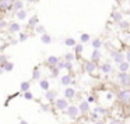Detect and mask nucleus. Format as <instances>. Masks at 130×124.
Wrapping results in <instances>:
<instances>
[{
    "label": "nucleus",
    "instance_id": "obj_42",
    "mask_svg": "<svg viewBox=\"0 0 130 124\" xmlns=\"http://www.w3.org/2000/svg\"><path fill=\"white\" fill-rule=\"evenodd\" d=\"M38 0H27V3H37Z\"/></svg>",
    "mask_w": 130,
    "mask_h": 124
},
{
    "label": "nucleus",
    "instance_id": "obj_43",
    "mask_svg": "<svg viewBox=\"0 0 130 124\" xmlns=\"http://www.w3.org/2000/svg\"><path fill=\"white\" fill-rule=\"evenodd\" d=\"M20 124H28V123H27L25 120H20Z\"/></svg>",
    "mask_w": 130,
    "mask_h": 124
},
{
    "label": "nucleus",
    "instance_id": "obj_21",
    "mask_svg": "<svg viewBox=\"0 0 130 124\" xmlns=\"http://www.w3.org/2000/svg\"><path fill=\"white\" fill-rule=\"evenodd\" d=\"M118 27H119L120 29H127V28L130 27V21H129V20H124V18H123L120 23H118Z\"/></svg>",
    "mask_w": 130,
    "mask_h": 124
},
{
    "label": "nucleus",
    "instance_id": "obj_16",
    "mask_svg": "<svg viewBox=\"0 0 130 124\" xmlns=\"http://www.w3.org/2000/svg\"><path fill=\"white\" fill-rule=\"evenodd\" d=\"M38 24H39V18H38V15H34V17H31L28 20V24H27V25L32 28V27H37Z\"/></svg>",
    "mask_w": 130,
    "mask_h": 124
},
{
    "label": "nucleus",
    "instance_id": "obj_40",
    "mask_svg": "<svg viewBox=\"0 0 130 124\" xmlns=\"http://www.w3.org/2000/svg\"><path fill=\"white\" fill-rule=\"evenodd\" d=\"M126 60L130 63V52H127V53H126Z\"/></svg>",
    "mask_w": 130,
    "mask_h": 124
},
{
    "label": "nucleus",
    "instance_id": "obj_28",
    "mask_svg": "<svg viewBox=\"0 0 130 124\" xmlns=\"http://www.w3.org/2000/svg\"><path fill=\"white\" fill-rule=\"evenodd\" d=\"M94 112L95 113H98V114H102V116H105L108 113V110L105 109V107H101V106H98V107H94Z\"/></svg>",
    "mask_w": 130,
    "mask_h": 124
},
{
    "label": "nucleus",
    "instance_id": "obj_46",
    "mask_svg": "<svg viewBox=\"0 0 130 124\" xmlns=\"http://www.w3.org/2000/svg\"><path fill=\"white\" fill-rule=\"evenodd\" d=\"M96 124H102V123H96Z\"/></svg>",
    "mask_w": 130,
    "mask_h": 124
},
{
    "label": "nucleus",
    "instance_id": "obj_22",
    "mask_svg": "<svg viewBox=\"0 0 130 124\" xmlns=\"http://www.w3.org/2000/svg\"><path fill=\"white\" fill-rule=\"evenodd\" d=\"M2 67H3L4 71H7V73H9V71H11L13 68H14V64H13L11 61H6V63H3V64H2Z\"/></svg>",
    "mask_w": 130,
    "mask_h": 124
},
{
    "label": "nucleus",
    "instance_id": "obj_32",
    "mask_svg": "<svg viewBox=\"0 0 130 124\" xmlns=\"http://www.w3.org/2000/svg\"><path fill=\"white\" fill-rule=\"evenodd\" d=\"M83 49H84V43H77V45L74 46V50H76V53H81Z\"/></svg>",
    "mask_w": 130,
    "mask_h": 124
},
{
    "label": "nucleus",
    "instance_id": "obj_20",
    "mask_svg": "<svg viewBox=\"0 0 130 124\" xmlns=\"http://www.w3.org/2000/svg\"><path fill=\"white\" fill-rule=\"evenodd\" d=\"M101 59V52L98 50V49H94V52H92V54H91V60L92 61H98V60Z\"/></svg>",
    "mask_w": 130,
    "mask_h": 124
},
{
    "label": "nucleus",
    "instance_id": "obj_37",
    "mask_svg": "<svg viewBox=\"0 0 130 124\" xmlns=\"http://www.w3.org/2000/svg\"><path fill=\"white\" fill-rule=\"evenodd\" d=\"M7 61V59H6V56H0V66L3 64V63H6Z\"/></svg>",
    "mask_w": 130,
    "mask_h": 124
},
{
    "label": "nucleus",
    "instance_id": "obj_10",
    "mask_svg": "<svg viewBox=\"0 0 130 124\" xmlns=\"http://www.w3.org/2000/svg\"><path fill=\"white\" fill-rule=\"evenodd\" d=\"M78 109H80V113H87L88 110H90V102L88 100H81Z\"/></svg>",
    "mask_w": 130,
    "mask_h": 124
},
{
    "label": "nucleus",
    "instance_id": "obj_2",
    "mask_svg": "<svg viewBox=\"0 0 130 124\" xmlns=\"http://www.w3.org/2000/svg\"><path fill=\"white\" fill-rule=\"evenodd\" d=\"M55 105H56V109L59 110H66L69 107V102H67V98H57L55 100Z\"/></svg>",
    "mask_w": 130,
    "mask_h": 124
},
{
    "label": "nucleus",
    "instance_id": "obj_33",
    "mask_svg": "<svg viewBox=\"0 0 130 124\" xmlns=\"http://www.w3.org/2000/svg\"><path fill=\"white\" fill-rule=\"evenodd\" d=\"M24 98H25L27 100H32V99H34V96H32V93L29 92V91H27V92H24Z\"/></svg>",
    "mask_w": 130,
    "mask_h": 124
},
{
    "label": "nucleus",
    "instance_id": "obj_1",
    "mask_svg": "<svg viewBox=\"0 0 130 124\" xmlns=\"http://www.w3.org/2000/svg\"><path fill=\"white\" fill-rule=\"evenodd\" d=\"M118 98H119V100H120L122 103H124V105L130 103V91H127V89L120 91L119 95H118Z\"/></svg>",
    "mask_w": 130,
    "mask_h": 124
},
{
    "label": "nucleus",
    "instance_id": "obj_30",
    "mask_svg": "<svg viewBox=\"0 0 130 124\" xmlns=\"http://www.w3.org/2000/svg\"><path fill=\"white\" fill-rule=\"evenodd\" d=\"M91 36L88 34H81L80 35V40H81V43H85V42H90Z\"/></svg>",
    "mask_w": 130,
    "mask_h": 124
},
{
    "label": "nucleus",
    "instance_id": "obj_9",
    "mask_svg": "<svg viewBox=\"0 0 130 124\" xmlns=\"http://www.w3.org/2000/svg\"><path fill=\"white\" fill-rule=\"evenodd\" d=\"M60 84L64 85V87L71 85V84H73V78H71V75H63L62 78H60Z\"/></svg>",
    "mask_w": 130,
    "mask_h": 124
},
{
    "label": "nucleus",
    "instance_id": "obj_14",
    "mask_svg": "<svg viewBox=\"0 0 130 124\" xmlns=\"http://www.w3.org/2000/svg\"><path fill=\"white\" fill-rule=\"evenodd\" d=\"M15 18H17V20H25L27 18V10L23 9V10L15 11Z\"/></svg>",
    "mask_w": 130,
    "mask_h": 124
},
{
    "label": "nucleus",
    "instance_id": "obj_26",
    "mask_svg": "<svg viewBox=\"0 0 130 124\" xmlns=\"http://www.w3.org/2000/svg\"><path fill=\"white\" fill-rule=\"evenodd\" d=\"M64 45L69 46V48H74L77 43H76V39H73V38H67V39L64 40Z\"/></svg>",
    "mask_w": 130,
    "mask_h": 124
},
{
    "label": "nucleus",
    "instance_id": "obj_47",
    "mask_svg": "<svg viewBox=\"0 0 130 124\" xmlns=\"http://www.w3.org/2000/svg\"><path fill=\"white\" fill-rule=\"evenodd\" d=\"M0 10H2V9H0Z\"/></svg>",
    "mask_w": 130,
    "mask_h": 124
},
{
    "label": "nucleus",
    "instance_id": "obj_3",
    "mask_svg": "<svg viewBox=\"0 0 130 124\" xmlns=\"http://www.w3.org/2000/svg\"><path fill=\"white\" fill-rule=\"evenodd\" d=\"M118 79L122 85H124V87H127V85L130 84V75L127 73H123V71H120V73L118 74Z\"/></svg>",
    "mask_w": 130,
    "mask_h": 124
},
{
    "label": "nucleus",
    "instance_id": "obj_4",
    "mask_svg": "<svg viewBox=\"0 0 130 124\" xmlns=\"http://www.w3.org/2000/svg\"><path fill=\"white\" fill-rule=\"evenodd\" d=\"M14 7V0H0V9L3 11H9Z\"/></svg>",
    "mask_w": 130,
    "mask_h": 124
},
{
    "label": "nucleus",
    "instance_id": "obj_17",
    "mask_svg": "<svg viewBox=\"0 0 130 124\" xmlns=\"http://www.w3.org/2000/svg\"><path fill=\"white\" fill-rule=\"evenodd\" d=\"M23 9H24V0H14V7H13V10L18 11V10H23Z\"/></svg>",
    "mask_w": 130,
    "mask_h": 124
},
{
    "label": "nucleus",
    "instance_id": "obj_6",
    "mask_svg": "<svg viewBox=\"0 0 130 124\" xmlns=\"http://www.w3.org/2000/svg\"><path fill=\"white\" fill-rule=\"evenodd\" d=\"M110 56L113 57V60H115L116 64H120V63L124 61V59H126V54L120 53V52H112V53H110Z\"/></svg>",
    "mask_w": 130,
    "mask_h": 124
},
{
    "label": "nucleus",
    "instance_id": "obj_44",
    "mask_svg": "<svg viewBox=\"0 0 130 124\" xmlns=\"http://www.w3.org/2000/svg\"><path fill=\"white\" fill-rule=\"evenodd\" d=\"M3 71H4V70H3V67H2V66H0V74L3 73Z\"/></svg>",
    "mask_w": 130,
    "mask_h": 124
},
{
    "label": "nucleus",
    "instance_id": "obj_41",
    "mask_svg": "<svg viewBox=\"0 0 130 124\" xmlns=\"http://www.w3.org/2000/svg\"><path fill=\"white\" fill-rule=\"evenodd\" d=\"M87 100L90 102V103H91V102H94V96H88V99H87Z\"/></svg>",
    "mask_w": 130,
    "mask_h": 124
},
{
    "label": "nucleus",
    "instance_id": "obj_18",
    "mask_svg": "<svg viewBox=\"0 0 130 124\" xmlns=\"http://www.w3.org/2000/svg\"><path fill=\"white\" fill-rule=\"evenodd\" d=\"M129 70H130V64H129V61H122L120 64H119V71L127 73Z\"/></svg>",
    "mask_w": 130,
    "mask_h": 124
},
{
    "label": "nucleus",
    "instance_id": "obj_24",
    "mask_svg": "<svg viewBox=\"0 0 130 124\" xmlns=\"http://www.w3.org/2000/svg\"><path fill=\"white\" fill-rule=\"evenodd\" d=\"M29 87H31V84H29L28 81H23L20 85V89L23 91V92H27V91H29Z\"/></svg>",
    "mask_w": 130,
    "mask_h": 124
},
{
    "label": "nucleus",
    "instance_id": "obj_11",
    "mask_svg": "<svg viewBox=\"0 0 130 124\" xmlns=\"http://www.w3.org/2000/svg\"><path fill=\"white\" fill-rule=\"evenodd\" d=\"M74 96H76V91H74V88H71V87H67V88H66V91H64V98L73 99Z\"/></svg>",
    "mask_w": 130,
    "mask_h": 124
},
{
    "label": "nucleus",
    "instance_id": "obj_15",
    "mask_svg": "<svg viewBox=\"0 0 130 124\" xmlns=\"http://www.w3.org/2000/svg\"><path fill=\"white\" fill-rule=\"evenodd\" d=\"M46 61H48V64L51 66V67H56L57 63H59V59H57L56 56H49Z\"/></svg>",
    "mask_w": 130,
    "mask_h": 124
},
{
    "label": "nucleus",
    "instance_id": "obj_31",
    "mask_svg": "<svg viewBox=\"0 0 130 124\" xmlns=\"http://www.w3.org/2000/svg\"><path fill=\"white\" fill-rule=\"evenodd\" d=\"M39 78H41V71L38 70V68H35L34 73H32V79H34V81H38Z\"/></svg>",
    "mask_w": 130,
    "mask_h": 124
},
{
    "label": "nucleus",
    "instance_id": "obj_36",
    "mask_svg": "<svg viewBox=\"0 0 130 124\" xmlns=\"http://www.w3.org/2000/svg\"><path fill=\"white\" fill-rule=\"evenodd\" d=\"M28 39V35H25V34H20V42H24V40H27Z\"/></svg>",
    "mask_w": 130,
    "mask_h": 124
},
{
    "label": "nucleus",
    "instance_id": "obj_25",
    "mask_svg": "<svg viewBox=\"0 0 130 124\" xmlns=\"http://www.w3.org/2000/svg\"><path fill=\"white\" fill-rule=\"evenodd\" d=\"M39 87L42 88L43 91H49V81H48V79H41V81H39Z\"/></svg>",
    "mask_w": 130,
    "mask_h": 124
},
{
    "label": "nucleus",
    "instance_id": "obj_5",
    "mask_svg": "<svg viewBox=\"0 0 130 124\" xmlns=\"http://www.w3.org/2000/svg\"><path fill=\"white\" fill-rule=\"evenodd\" d=\"M66 113H67V116L70 118H76L77 116H78V113H80V109L76 107V106H69L67 109H66Z\"/></svg>",
    "mask_w": 130,
    "mask_h": 124
},
{
    "label": "nucleus",
    "instance_id": "obj_19",
    "mask_svg": "<svg viewBox=\"0 0 130 124\" xmlns=\"http://www.w3.org/2000/svg\"><path fill=\"white\" fill-rule=\"evenodd\" d=\"M41 42L45 43V45H49V43L52 42V36H51L49 34H43V35H41Z\"/></svg>",
    "mask_w": 130,
    "mask_h": 124
},
{
    "label": "nucleus",
    "instance_id": "obj_8",
    "mask_svg": "<svg viewBox=\"0 0 130 124\" xmlns=\"http://www.w3.org/2000/svg\"><path fill=\"white\" fill-rule=\"evenodd\" d=\"M45 98L48 99L49 102L55 100V99L57 98V91H55V89H49V91H46V95H45Z\"/></svg>",
    "mask_w": 130,
    "mask_h": 124
},
{
    "label": "nucleus",
    "instance_id": "obj_13",
    "mask_svg": "<svg viewBox=\"0 0 130 124\" xmlns=\"http://www.w3.org/2000/svg\"><path fill=\"white\" fill-rule=\"evenodd\" d=\"M85 70H87V73L92 74L94 71L96 70V64H95V61H90V63H87V64H85Z\"/></svg>",
    "mask_w": 130,
    "mask_h": 124
},
{
    "label": "nucleus",
    "instance_id": "obj_29",
    "mask_svg": "<svg viewBox=\"0 0 130 124\" xmlns=\"http://www.w3.org/2000/svg\"><path fill=\"white\" fill-rule=\"evenodd\" d=\"M91 45H92L94 49H99L102 46V40L101 39H94L92 42H91Z\"/></svg>",
    "mask_w": 130,
    "mask_h": 124
},
{
    "label": "nucleus",
    "instance_id": "obj_35",
    "mask_svg": "<svg viewBox=\"0 0 130 124\" xmlns=\"http://www.w3.org/2000/svg\"><path fill=\"white\" fill-rule=\"evenodd\" d=\"M59 70H64L66 68V61H60V63H57V66H56Z\"/></svg>",
    "mask_w": 130,
    "mask_h": 124
},
{
    "label": "nucleus",
    "instance_id": "obj_7",
    "mask_svg": "<svg viewBox=\"0 0 130 124\" xmlns=\"http://www.w3.org/2000/svg\"><path fill=\"white\" fill-rule=\"evenodd\" d=\"M9 32L10 34H20L21 32V25L18 23H10L9 24Z\"/></svg>",
    "mask_w": 130,
    "mask_h": 124
},
{
    "label": "nucleus",
    "instance_id": "obj_12",
    "mask_svg": "<svg viewBox=\"0 0 130 124\" xmlns=\"http://www.w3.org/2000/svg\"><path fill=\"white\" fill-rule=\"evenodd\" d=\"M112 20L115 21L116 24H118V23H120V21L123 20V14H122L120 11H118V10H115V11L112 13Z\"/></svg>",
    "mask_w": 130,
    "mask_h": 124
},
{
    "label": "nucleus",
    "instance_id": "obj_23",
    "mask_svg": "<svg viewBox=\"0 0 130 124\" xmlns=\"http://www.w3.org/2000/svg\"><path fill=\"white\" fill-rule=\"evenodd\" d=\"M101 70H102V73L108 74V73H110V71H112V66H110L109 63H104V64L101 66Z\"/></svg>",
    "mask_w": 130,
    "mask_h": 124
},
{
    "label": "nucleus",
    "instance_id": "obj_38",
    "mask_svg": "<svg viewBox=\"0 0 130 124\" xmlns=\"http://www.w3.org/2000/svg\"><path fill=\"white\" fill-rule=\"evenodd\" d=\"M4 27H7V23L4 20H0V28H4Z\"/></svg>",
    "mask_w": 130,
    "mask_h": 124
},
{
    "label": "nucleus",
    "instance_id": "obj_34",
    "mask_svg": "<svg viewBox=\"0 0 130 124\" xmlns=\"http://www.w3.org/2000/svg\"><path fill=\"white\" fill-rule=\"evenodd\" d=\"M64 59L67 60V61H73V60H74V54L73 53H66L64 54Z\"/></svg>",
    "mask_w": 130,
    "mask_h": 124
},
{
    "label": "nucleus",
    "instance_id": "obj_39",
    "mask_svg": "<svg viewBox=\"0 0 130 124\" xmlns=\"http://www.w3.org/2000/svg\"><path fill=\"white\" fill-rule=\"evenodd\" d=\"M109 124H122V121L120 120H116V118H115V120H112Z\"/></svg>",
    "mask_w": 130,
    "mask_h": 124
},
{
    "label": "nucleus",
    "instance_id": "obj_45",
    "mask_svg": "<svg viewBox=\"0 0 130 124\" xmlns=\"http://www.w3.org/2000/svg\"><path fill=\"white\" fill-rule=\"evenodd\" d=\"M0 42H2V36H0Z\"/></svg>",
    "mask_w": 130,
    "mask_h": 124
},
{
    "label": "nucleus",
    "instance_id": "obj_27",
    "mask_svg": "<svg viewBox=\"0 0 130 124\" xmlns=\"http://www.w3.org/2000/svg\"><path fill=\"white\" fill-rule=\"evenodd\" d=\"M46 29H45V27L43 25H41V24H38L37 27H35V32H37V34H39V35H43V34H46Z\"/></svg>",
    "mask_w": 130,
    "mask_h": 124
}]
</instances>
